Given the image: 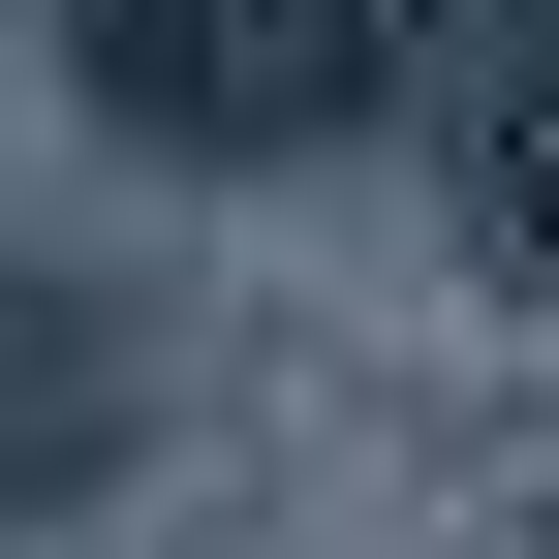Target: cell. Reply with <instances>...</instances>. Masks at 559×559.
Returning a JSON list of instances; mask_svg holds the SVG:
<instances>
[{"label": "cell", "mask_w": 559, "mask_h": 559, "mask_svg": "<svg viewBox=\"0 0 559 559\" xmlns=\"http://www.w3.org/2000/svg\"><path fill=\"white\" fill-rule=\"evenodd\" d=\"M94 32H124V94H156V124H311V94H373L404 0H94Z\"/></svg>", "instance_id": "obj_1"}]
</instances>
